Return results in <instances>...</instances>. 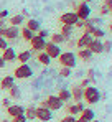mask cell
<instances>
[{
  "label": "cell",
  "instance_id": "obj_1",
  "mask_svg": "<svg viewBox=\"0 0 112 122\" xmlns=\"http://www.w3.org/2000/svg\"><path fill=\"white\" fill-rule=\"evenodd\" d=\"M101 99V92L96 86H86L82 91V101H86L87 104H97Z\"/></svg>",
  "mask_w": 112,
  "mask_h": 122
},
{
  "label": "cell",
  "instance_id": "obj_2",
  "mask_svg": "<svg viewBox=\"0 0 112 122\" xmlns=\"http://www.w3.org/2000/svg\"><path fill=\"white\" fill-rule=\"evenodd\" d=\"M56 60L59 61V64H61V66H66V68H71V69L74 68L76 63H77V61H76L77 58H76V55L73 53V51H63Z\"/></svg>",
  "mask_w": 112,
  "mask_h": 122
},
{
  "label": "cell",
  "instance_id": "obj_3",
  "mask_svg": "<svg viewBox=\"0 0 112 122\" xmlns=\"http://www.w3.org/2000/svg\"><path fill=\"white\" fill-rule=\"evenodd\" d=\"M31 76H33V68H31L28 63L20 64L18 68L13 71V78H15V79H28V78H31Z\"/></svg>",
  "mask_w": 112,
  "mask_h": 122
},
{
  "label": "cell",
  "instance_id": "obj_4",
  "mask_svg": "<svg viewBox=\"0 0 112 122\" xmlns=\"http://www.w3.org/2000/svg\"><path fill=\"white\" fill-rule=\"evenodd\" d=\"M40 106H43V107H48L50 111H59L63 106H64V102L59 101V97L58 96H48L45 101H41Z\"/></svg>",
  "mask_w": 112,
  "mask_h": 122
},
{
  "label": "cell",
  "instance_id": "obj_5",
  "mask_svg": "<svg viewBox=\"0 0 112 122\" xmlns=\"http://www.w3.org/2000/svg\"><path fill=\"white\" fill-rule=\"evenodd\" d=\"M76 10V15H77V18L79 20H87V18H91V7H89V3H84V2H81V3H77L74 7Z\"/></svg>",
  "mask_w": 112,
  "mask_h": 122
},
{
  "label": "cell",
  "instance_id": "obj_6",
  "mask_svg": "<svg viewBox=\"0 0 112 122\" xmlns=\"http://www.w3.org/2000/svg\"><path fill=\"white\" fill-rule=\"evenodd\" d=\"M51 60H56L61 53H63V50L59 48V45H55V43H51V41H46V45H45V50H43Z\"/></svg>",
  "mask_w": 112,
  "mask_h": 122
},
{
  "label": "cell",
  "instance_id": "obj_7",
  "mask_svg": "<svg viewBox=\"0 0 112 122\" xmlns=\"http://www.w3.org/2000/svg\"><path fill=\"white\" fill-rule=\"evenodd\" d=\"M36 119L41 122H48L53 119V111H50L48 107H43V106H40L36 107Z\"/></svg>",
  "mask_w": 112,
  "mask_h": 122
},
{
  "label": "cell",
  "instance_id": "obj_8",
  "mask_svg": "<svg viewBox=\"0 0 112 122\" xmlns=\"http://www.w3.org/2000/svg\"><path fill=\"white\" fill-rule=\"evenodd\" d=\"M30 45H31L33 51H36V53H40V51H43V50H45V45H46V40H45V38H41V36H38L36 33H35V35H33V38L30 40Z\"/></svg>",
  "mask_w": 112,
  "mask_h": 122
},
{
  "label": "cell",
  "instance_id": "obj_9",
  "mask_svg": "<svg viewBox=\"0 0 112 122\" xmlns=\"http://www.w3.org/2000/svg\"><path fill=\"white\" fill-rule=\"evenodd\" d=\"M18 36H20V26H12V25H8L7 30H5V33H3V38L7 41H13V40H17Z\"/></svg>",
  "mask_w": 112,
  "mask_h": 122
},
{
  "label": "cell",
  "instance_id": "obj_10",
  "mask_svg": "<svg viewBox=\"0 0 112 122\" xmlns=\"http://www.w3.org/2000/svg\"><path fill=\"white\" fill-rule=\"evenodd\" d=\"M77 20H79V18H77L76 12H66V13H63V15L59 17L61 25H71V26H74V23Z\"/></svg>",
  "mask_w": 112,
  "mask_h": 122
},
{
  "label": "cell",
  "instance_id": "obj_11",
  "mask_svg": "<svg viewBox=\"0 0 112 122\" xmlns=\"http://www.w3.org/2000/svg\"><path fill=\"white\" fill-rule=\"evenodd\" d=\"M5 63H13V61H17V51L12 48V46H8V48H5L3 51H2V55H0Z\"/></svg>",
  "mask_w": 112,
  "mask_h": 122
},
{
  "label": "cell",
  "instance_id": "obj_12",
  "mask_svg": "<svg viewBox=\"0 0 112 122\" xmlns=\"http://www.w3.org/2000/svg\"><path fill=\"white\" fill-rule=\"evenodd\" d=\"M82 109H84V102L82 101L74 102V104H68V106H66L68 114H69V116H74V117H76V114H81Z\"/></svg>",
  "mask_w": 112,
  "mask_h": 122
},
{
  "label": "cell",
  "instance_id": "obj_13",
  "mask_svg": "<svg viewBox=\"0 0 112 122\" xmlns=\"http://www.w3.org/2000/svg\"><path fill=\"white\" fill-rule=\"evenodd\" d=\"M82 91H84V87H82L81 84H76V86H73V89L69 91V92H71V99H73L74 102L82 101Z\"/></svg>",
  "mask_w": 112,
  "mask_h": 122
},
{
  "label": "cell",
  "instance_id": "obj_14",
  "mask_svg": "<svg viewBox=\"0 0 112 122\" xmlns=\"http://www.w3.org/2000/svg\"><path fill=\"white\" fill-rule=\"evenodd\" d=\"M23 112H25V107L20 106V104H12V106L7 107V114H8L10 117H17V116L23 114Z\"/></svg>",
  "mask_w": 112,
  "mask_h": 122
},
{
  "label": "cell",
  "instance_id": "obj_15",
  "mask_svg": "<svg viewBox=\"0 0 112 122\" xmlns=\"http://www.w3.org/2000/svg\"><path fill=\"white\" fill-rule=\"evenodd\" d=\"M13 84H15V78H13L12 74H7V76H3V78L0 79V89L8 91Z\"/></svg>",
  "mask_w": 112,
  "mask_h": 122
},
{
  "label": "cell",
  "instance_id": "obj_16",
  "mask_svg": "<svg viewBox=\"0 0 112 122\" xmlns=\"http://www.w3.org/2000/svg\"><path fill=\"white\" fill-rule=\"evenodd\" d=\"M92 40H94V38L91 36V35H87V33H82V35H81V38L76 41V46H77L79 50H81V48H87V46L91 45V41H92Z\"/></svg>",
  "mask_w": 112,
  "mask_h": 122
},
{
  "label": "cell",
  "instance_id": "obj_17",
  "mask_svg": "<svg viewBox=\"0 0 112 122\" xmlns=\"http://www.w3.org/2000/svg\"><path fill=\"white\" fill-rule=\"evenodd\" d=\"M87 48L91 50V53H92V55H101V53H104V51H102V41H101V40H96V38L91 41V45H89Z\"/></svg>",
  "mask_w": 112,
  "mask_h": 122
},
{
  "label": "cell",
  "instance_id": "obj_18",
  "mask_svg": "<svg viewBox=\"0 0 112 122\" xmlns=\"http://www.w3.org/2000/svg\"><path fill=\"white\" fill-rule=\"evenodd\" d=\"M76 58H79V60H82V61H89L91 58H92V53H91L89 48H81V50L77 51Z\"/></svg>",
  "mask_w": 112,
  "mask_h": 122
},
{
  "label": "cell",
  "instance_id": "obj_19",
  "mask_svg": "<svg viewBox=\"0 0 112 122\" xmlns=\"http://www.w3.org/2000/svg\"><path fill=\"white\" fill-rule=\"evenodd\" d=\"M30 60H31V51H30V50H25V51L17 53V61H20V64L28 63Z\"/></svg>",
  "mask_w": 112,
  "mask_h": 122
},
{
  "label": "cell",
  "instance_id": "obj_20",
  "mask_svg": "<svg viewBox=\"0 0 112 122\" xmlns=\"http://www.w3.org/2000/svg\"><path fill=\"white\" fill-rule=\"evenodd\" d=\"M23 116L26 117V121H35V119H36V107H35V106H28V107H25Z\"/></svg>",
  "mask_w": 112,
  "mask_h": 122
},
{
  "label": "cell",
  "instance_id": "obj_21",
  "mask_svg": "<svg viewBox=\"0 0 112 122\" xmlns=\"http://www.w3.org/2000/svg\"><path fill=\"white\" fill-rule=\"evenodd\" d=\"M25 23H26L25 26H26L28 30H31L33 33H38V30L41 28V23H40L38 20H35V18H30V20H26Z\"/></svg>",
  "mask_w": 112,
  "mask_h": 122
},
{
  "label": "cell",
  "instance_id": "obj_22",
  "mask_svg": "<svg viewBox=\"0 0 112 122\" xmlns=\"http://www.w3.org/2000/svg\"><path fill=\"white\" fill-rule=\"evenodd\" d=\"M73 31H74V26H71V25H61V35L66 38V41L69 40V38H73Z\"/></svg>",
  "mask_w": 112,
  "mask_h": 122
},
{
  "label": "cell",
  "instance_id": "obj_23",
  "mask_svg": "<svg viewBox=\"0 0 112 122\" xmlns=\"http://www.w3.org/2000/svg\"><path fill=\"white\" fill-rule=\"evenodd\" d=\"M56 96L59 97V101H63V102H69L71 101V92H69V89H66V87H61V89L58 91Z\"/></svg>",
  "mask_w": 112,
  "mask_h": 122
},
{
  "label": "cell",
  "instance_id": "obj_24",
  "mask_svg": "<svg viewBox=\"0 0 112 122\" xmlns=\"http://www.w3.org/2000/svg\"><path fill=\"white\" fill-rule=\"evenodd\" d=\"M94 111L91 109V107H84L82 111H81V119H86V121H94Z\"/></svg>",
  "mask_w": 112,
  "mask_h": 122
},
{
  "label": "cell",
  "instance_id": "obj_25",
  "mask_svg": "<svg viewBox=\"0 0 112 122\" xmlns=\"http://www.w3.org/2000/svg\"><path fill=\"white\" fill-rule=\"evenodd\" d=\"M36 61L40 63V64H43V66H48V64L51 63V58H50L45 51H40V53H38V56H36Z\"/></svg>",
  "mask_w": 112,
  "mask_h": 122
},
{
  "label": "cell",
  "instance_id": "obj_26",
  "mask_svg": "<svg viewBox=\"0 0 112 122\" xmlns=\"http://www.w3.org/2000/svg\"><path fill=\"white\" fill-rule=\"evenodd\" d=\"M33 35H35V33H33L31 30H28L26 26H23V28H20V36H21V38H23L25 41H30L31 38H33Z\"/></svg>",
  "mask_w": 112,
  "mask_h": 122
},
{
  "label": "cell",
  "instance_id": "obj_27",
  "mask_svg": "<svg viewBox=\"0 0 112 122\" xmlns=\"http://www.w3.org/2000/svg\"><path fill=\"white\" fill-rule=\"evenodd\" d=\"M10 25H12V26H20V25H21V23H25V17H23V15H13V17H10Z\"/></svg>",
  "mask_w": 112,
  "mask_h": 122
},
{
  "label": "cell",
  "instance_id": "obj_28",
  "mask_svg": "<svg viewBox=\"0 0 112 122\" xmlns=\"http://www.w3.org/2000/svg\"><path fill=\"white\" fill-rule=\"evenodd\" d=\"M8 94H10V97H12V99H20L21 91H20V87L17 86V84H13V86L8 89Z\"/></svg>",
  "mask_w": 112,
  "mask_h": 122
},
{
  "label": "cell",
  "instance_id": "obj_29",
  "mask_svg": "<svg viewBox=\"0 0 112 122\" xmlns=\"http://www.w3.org/2000/svg\"><path fill=\"white\" fill-rule=\"evenodd\" d=\"M51 36V43H55V45H63V43H66V38L58 31V33H53V35H50Z\"/></svg>",
  "mask_w": 112,
  "mask_h": 122
},
{
  "label": "cell",
  "instance_id": "obj_30",
  "mask_svg": "<svg viewBox=\"0 0 112 122\" xmlns=\"http://www.w3.org/2000/svg\"><path fill=\"white\" fill-rule=\"evenodd\" d=\"M104 30L101 28V26H94L92 28V31H91V36L92 38H96V40H101V38H104Z\"/></svg>",
  "mask_w": 112,
  "mask_h": 122
},
{
  "label": "cell",
  "instance_id": "obj_31",
  "mask_svg": "<svg viewBox=\"0 0 112 122\" xmlns=\"http://www.w3.org/2000/svg\"><path fill=\"white\" fill-rule=\"evenodd\" d=\"M71 74H73V69L71 68H66V66H61L59 68V76L61 78H69Z\"/></svg>",
  "mask_w": 112,
  "mask_h": 122
},
{
  "label": "cell",
  "instance_id": "obj_32",
  "mask_svg": "<svg viewBox=\"0 0 112 122\" xmlns=\"http://www.w3.org/2000/svg\"><path fill=\"white\" fill-rule=\"evenodd\" d=\"M111 50H112V41H102V51L109 53Z\"/></svg>",
  "mask_w": 112,
  "mask_h": 122
},
{
  "label": "cell",
  "instance_id": "obj_33",
  "mask_svg": "<svg viewBox=\"0 0 112 122\" xmlns=\"http://www.w3.org/2000/svg\"><path fill=\"white\" fill-rule=\"evenodd\" d=\"M109 13H111V12H109V8H107V7H106V5L102 3V5H101V8H99V15L106 17V15H109Z\"/></svg>",
  "mask_w": 112,
  "mask_h": 122
},
{
  "label": "cell",
  "instance_id": "obj_34",
  "mask_svg": "<svg viewBox=\"0 0 112 122\" xmlns=\"http://www.w3.org/2000/svg\"><path fill=\"white\" fill-rule=\"evenodd\" d=\"M36 35H38V36H41V38H46V36H50V31H48V30H45V28H40Z\"/></svg>",
  "mask_w": 112,
  "mask_h": 122
},
{
  "label": "cell",
  "instance_id": "obj_35",
  "mask_svg": "<svg viewBox=\"0 0 112 122\" xmlns=\"http://www.w3.org/2000/svg\"><path fill=\"white\" fill-rule=\"evenodd\" d=\"M7 21L5 20H0V36H3V33H5V30H7Z\"/></svg>",
  "mask_w": 112,
  "mask_h": 122
},
{
  "label": "cell",
  "instance_id": "obj_36",
  "mask_svg": "<svg viewBox=\"0 0 112 122\" xmlns=\"http://www.w3.org/2000/svg\"><path fill=\"white\" fill-rule=\"evenodd\" d=\"M5 48H8V41L5 40L3 36H0V51H3Z\"/></svg>",
  "mask_w": 112,
  "mask_h": 122
},
{
  "label": "cell",
  "instance_id": "obj_37",
  "mask_svg": "<svg viewBox=\"0 0 112 122\" xmlns=\"http://www.w3.org/2000/svg\"><path fill=\"white\" fill-rule=\"evenodd\" d=\"M87 79L91 82H94V79H96V71L94 69H87Z\"/></svg>",
  "mask_w": 112,
  "mask_h": 122
},
{
  "label": "cell",
  "instance_id": "obj_38",
  "mask_svg": "<svg viewBox=\"0 0 112 122\" xmlns=\"http://www.w3.org/2000/svg\"><path fill=\"white\" fill-rule=\"evenodd\" d=\"M12 122H26V117H25L23 114H20L17 117H12Z\"/></svg>",
  "mask_w": 112,
  "mask_h": 122
},
{
  "label": "cell",
  "instance_id": "obj_39",
  "mask_svg": "<svg viewBox=\"0 0 112 122\" xmlns=\"http://www.w3.org/2000/svg\"><path fill=\"white\" fill-rule=\"evenodd\" d=\"M61 122H76V117H74V116H69V114H68V116H64V117L61 119Z\"/></svg>",
  "mask_w": 112,
  "mask_h": 122
},
{
  "label": "cell",
  "instance_id": "obj_40",
  "mask_svg": "<svg viewBox=\"0 0 112 122\" xmlns=\"http://www.w3.org/2000/svg\"><path fill=\"white\" fill-rule=\"evenodd\" d=\"M2 106H3V107L7 109L8 106H12V99H10V97H5V99L2 101Z\"/></svg>",
  "mask_w": 112,
  "mask_h": 122
},
{
  "label": "cell",
  "instance_id": "obj_41",
  "mask_svg": "<svg viewBox=\"0 0 112 122\" xmlns=\"http://www.w3.org/2000/svg\"><path fill=\"white\" fill-rule=\"evenodd\" d=\"M8 18V10H0V20Z\"/></svg>",
  "mask_w": 112,
  "mask_h": 122
},
{
  "label": "cell",
  "instance_id": "obj_42",
  "mask_svg": "<svg viewBox=\"0 0 112 122\" xmlns=\"http://www.w3.org/2000/svg\"><path fill=\"white\" fill-rule=\"evenodd\" d=\"M104 5L109 8V12L112 13V0H104Z\"/></svg>",
  "mask_w": 112,
  "mask_h": 122
},
{
  "label": "cell",
  "instance_id": "obj_43",
  "mask_svg": "<svg viewBox=\"0 0 112 122\" xmlns=\"http://www.w3.org/2000/svg\"><path fill=\"white\" fill-rule=\"evenodd\" d=\"M81 86H82V87H86V86H91V81H89L87 78H84V79L81 81Z\"/></svg>",
  "mask_w": 112,
  "mask_h": 122
},
{
  "label": "cell",
  "instance_id": "obj_44",
  "mask_svg": "<svg viewBox=\"0 0 112 122\" xmlns=\"http://www.w3.org/2000/svg\"><path fill=\"white\" fill-rule=\"evenodd\" d=\"M74 26H76V28H82V26H84V20H77L74 23Z\"/></svg>",
  "mask_w": 112,
  "mask_h": 122
},
{
  "label": "cell",
  "instance_id": "obj_45",
  "mask_svg": "<svg viewBox=\"0 0 112 122\" xmlns=\"http://www.w3.org/2000/svg\"><path fill=\"white\" fill-rule=\"evenodd\" d=\"M3 66H5V61H3V58H2V56H0V69H2Z\"/></svg>",
  "mask_w": 112,
  "mask_h": 122
},
{
  "label": "cell",
  "instance_id": "obj_46",
  "mask_svg": "<svg viewBox=\"0 0 112 122\" xmlns=\"http://www.w3.org/2000/svg\"><path fill=\"white\" fill-rule=\"evenodd\" d=\"M76 122H89V121H86V119H81V117H79V119H76Z\"/></svg>",
  "mask_w": 112,
  "mask_h": 122
},
{
  "label": "cell",
  "instance_id": "obj_47",
  "mask_svg": "<svg viewBox=\"0 0 112 122\" xmlns=\"http://www.w3.org/2000/svg\"><path fill=\"white\" fill-rule=\"evenodd\" d=\"M81 2H84V3H91L92 0H81Z\"/></svg>",
  "mask_w": 112,
  "mask_h": 122
},
{
  "label": "cell",
  "instance_id": "obj_48",
  "mask_svg": "<svg viewBox=\"0 0 112 122\" xmlns=\"http://www.w3.org/2000/svg\"><path fill=\"white\" fill-rule=\"evenodd\" d=\"M109 30H111V31H112V23H111V25H109Z\"/></svg>",
  "mask_w": 112,
  "mask_h": 122
},
{
  "label": "cell",
  "instance_id": "obj_49",
  "mask_svg": "<svg viewBox=\"0 0 112 122\" xmlns=\"http://www.w3.org/2000/svg\"><path fill=\"white\" fill-rule=\"evenodd\" d=\"M2 122H12V121H7V119H5V121H2Z\"/></svg>",
  "mask_w": 112,
  "mask_h": 122
},
{
  "label": "cell",
  "instance_id": "obj_50",
  "mask_svg": "<svg viewBox=\"0 0 112 122\" xmlns=\"http://www.w3.org/2000/svg\"><path fill=\"white\" fill-rule=\"evenodd\" d=\"M91 122H97V121H91Z\"/></svg>",
  "mask_w": 112,
  "mask_h": 122
}]
</instances>
